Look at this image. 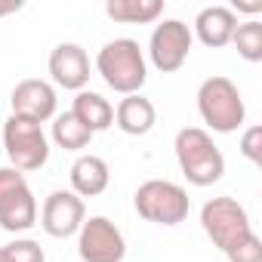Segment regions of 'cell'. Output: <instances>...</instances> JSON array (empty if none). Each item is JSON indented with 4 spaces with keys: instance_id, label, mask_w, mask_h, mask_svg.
<instances>
[{
    "instance_id": "cell-1",
    "label": "cell",
    "mask_w": 262,
    "mask_h": 262,
    "mask_svg": "<svg viewBox=\"0 0 262 262\" xmlns=\"http://www.w3.org/2000/svg\"><path fill=\"white\" fill-rule=\"evenodd\" d=\"M96 71L120 96L139 93L145 86V80H148V65H145L142 47L133 37H114V40H108L99 50V56H96Z\"/></svg>"
},
{
    "instance_id": "cell-2",
    "label": "cell",
    "mask_w": 262,
    "mask_h": 262,
    "mask_svg": "<svg viewBox=\"0 0 262 262\" xmlns=\"http://www.w3.org/2000/svg\"><path fill=\"white\" fill-rule=\"evenodd\" d=\"M173 148H176L179 170H182V176H185L191 185L207 188V185H213V182L222 179V173H225V158H222V151L213 145V136L207 133V129H201V126H185V129H179Z\"/></svg>"
},
{
    "instance_id": "cell-3",
    "label": "cell",
    "mask_w": 262,
    "mask_h": 262,
    "mask_svg": "<svg viewBox=\"0 0 262 262\" xmlns=\"http://www.w3.org/2000/svg\"><path fill=\"white\" fill-rule=\"evenodd\" d=\"M198 111L213 133H234V129L244 126V117H247V105L237 83L222 74H213L201 83Z\"/></svg>"
},
{
    "instance_id": "cell-4",
    "label": "cell",
    "mask_w": 262,
    "mask_h": 262,
    "mask_svg": "<svg viewBox=\"0 0 262 262\" xmlns=\"http://www.w3.org/2000/svg\"><path fill=\"white\" fill-rule=\"evenodd\" d=\"M136 213L155 225H179L185 222L188 210H191V201H188V191L176 182H167V179H148L136 188Z\"/></svg>"
},
{
    "instance_id": "cell-5",
    "label": "cell",
    "mask_w": 262,
    "mask_h": 262,
    "mask_svg": "<svg viewBox=\"0 0 262 262\" xmlns=\"http://www.w3.org/2000/svg\"><path fill=\"white\" fill-rule=\"evenodd\" d=\"M4 148H7L13 170H19V173L40 170L50 161V142H47L43 126L28 117L10 114V120L4 123Z\"/></svg>"
},
{
    "instance_id": "cell-6",
    "label": "cell",
    "mask_w": 262,
    "mask_h": 262,
    "mask_svg": "<svg viewBox=\"0 0 262 262\" xmlns=\"http://www.w3.org/2000/svg\"><path fill=\"white\" fill-rule=\"evenodd\" d=\"M201 228L213 241V247H219L222 253H228L234 244H241L247 234H253L247 210L234 198H228V194L213 198V201L204 204V210H201Z\"/></svg>"
},
{
    "instance_id": "cell-7",
    "label": "cell",
    "mask_w": 262,
    "mask_h": 262,
    "mask_svg": "<svg viewBox=\"0 0 262 262\" xmlns=\"http://www.w3.org/2000/svg\"><path fill=\"white\" fill-rule=\"evenodd\" d=\"M37 222V201L25 182V173L13 167H0V228L28 231Z\"/></svg>"
},
{
    "instance_id": "cell-8",
    "label": "cell",
    "mask_w": 262,
    "mask_h": 262,
    "mask_svg": "<svg viewBox=\"0 0 262 262\" xmlns=\"http://www.w3.org/2000/svg\"><path fill=\"white\" fill-rule=\"evenodd\" d=\"M191 43H194V34L182 19H164L161 25H155L151 40H148L151 65L164 74L179 71L191 53Z\"/></svg>"
},
{
    "instance_id": "cell-9",
    "label": "cell",
    "mask_w": 262,
    "mask_h": 262,
    "mask_svg": "<svg viewBox=\"0 0 262 262\" xmlns=\"http://www.w3.org/2000/svg\"><path fill=\"white\" fill-rule=\"evenodd\" d=\"M77 253L83 262H123L126 241L108 216H90L77 231Z\"/></svg>"
},
{
    "instance_id": "cell-10",
    "label": "cell",
    "mask_w": 262,
    "mask_h": 262,
    "mask_svg": "<svg viewBox=\"0 0 262 262\" xmlns=\"http://www.w3.org/2000/svg\"><path fill=\"white\" fill-rule=\"evenodd\" d=\"M86 219V207H83V198H77L74 191H53L47 201H43V210H40V225L50 237H71L80 231Z\"/></svg>"
},
{
    "instance_id": "cell-11",
    "label": "cell",
    "mask_w": 262,
    "mask_h": 262,
    "mask_svg": "<svg viewBox=\"0 0 262 262\" xmlns=\"http://www.w3.org/2000/svg\"><path fill=\"white\" fill-rule=\"evenodd\" d=\"M10 108L16 117H28L34 123H43L50 117H56V90L47 80L28 77L19 80L10 93Z\"/></svg>"
},
{
    "instance_id": "cell-12",
    "label": "cell",
    "mask_w": 262,
    "mask_h": 262,
    "mask_svg": "<svg viewBox=\"0 0 262 262\" xmlns=\"http://www.w3.org/2000/svg\"><path fill=\"white\" fill-rule=\"evenodd\" d=\"M50 74L62 90H86L90 83V56L80 43H59L50 53Z\"/></svg>"
},
{
    "instance_id": "cell-13",
    "label": "cell",
    "mask_w": 262,
    "mask_h": 262,
    "mask_svg": "<svg viewBox=\"0 0 262 262\" xmlns=\"http://www.w3.org/2000/svg\"><path fill=\"white\" fill-rule=\"evenodd\" d=\"M114 123H117L120 133H126V136H145V133H151L155 123H158V108L142 93L123 96L117 102V108H114Z\"/></svg>"
},
{
    "instance_id": "cell-14",
    "label": "cell",
    "mask_w": 262,
    "mask_h": 262,
    "mask_svg": "<svg viewBox=\"0 0 262 262\" xmlns=\"http://www.w3.org/2000/svg\"><path fill=\"white\" fill-rule=\"evenodd\" d=\"M234 28H237V16L231 13V7H207V10H201L198 19H194V34H198V40H201L204 47H213V50L231 43Z\"/></svg>"
},
{
    "instance_id": "cell-15",
    "label": "cell",
    "mask_w": 262,
    "mask_h": 262,
    "mask_svg": "<svg viewBox=\"0 0 262 262\" xmlns=\"http://www.w3.org/2000/svg\"><path fill=\"white\" fill-rule=\"evenodd\" d=\"M111 170L99 155H80L71 164V191L77 198H96L108 188Z\"/></svg>"
},
{
    "instance_id": "cell-16",
    "label": "cell",
    "mask_w": 262,
    "mask_h": 262,
    "mask_svg": "<svg viewBox=\"0 0 262 262\" xmlns=\"http://www.w3.org/2000/svg\"><path fill=\"white\" fill-rule=\"evenodd\" d=\"M71 114H74V117L90 129L93 136H96V133H102V129H108V126L114 123V105H111L105 96L93 93V90H80V93L74 96Z\"/></svg>"
},
{
    "instance_id": "cell-17",
    "label": "cell",
    "mask_w": 262,
    "mask_h": 262,
    "mask_svg": "<svg viewBox=\"0 0 262 262\" xmlns=\"http://www.w3.org/2000/svg\"><path fill=\"white\" fill-rule=\"evenodd\" d=\"M105 13L108 19L123 25H148L164 13V4L161 0H108Z\"/></svg>"
},
{
    "instance_id": "cell-18",
    "label": "cell",
    "mask_w": 262,
    "mask_h": 262,
    "mask_svg": "<svg viewBox=\"0 0 262 262\" xmlns=\"http://www.w3.org/2000/svg\"><path fill=\"white\" fill-rule=\"evenodd\" d=\"M90 139H93V133H90V129H86L71 111L56 114V120H53V142H56L59 148H65V151H80V148L90 145Z\"/></svg>"
},
{
    "instance_id": "cell-19",
    "label": "cell",
    "mask_w": 262,
    "mask_h": 262,
    "mask_svg": "<svg viewBox=\"0 0 262 262\" xmlns=\"http://www.w3.org/2000/svg\"><path fill=\"white\" fill-rule=\"evenodd\" d=\"M231 43H234V50H237L241 59L262 62V22H256V19L237 22L234 34H231Z\"/></svg>"
},
{
    "instance_id": "cell-20",
    "label": "cell",
    "mask_w": 262,
    "mask_h": 262,
    "mask_svg": "<svg viewBox=\"0 0 262 262\" xmlns=\"http://www.w3.org/2000/svg\"><path fill=\"white\" fill-rule=\"evenodd\" d=\"M4 253L10 262H47L43 247L31 237H16L13 244H4Z\"/></svg>"
},
{
    "instance_id": "cell-21",
    "label": "cell",
    "mask_w": 262,
    "mask_h": 262,
    "mask_svg": "<svg viewBox=\"0 0 262 262\" xmlns=\"http://www.w3.org/2000/svg\"><path fill=\"white\" fill-rule=\"evenodd\" d=\"M225 256H228V262H262V241H259L256 231H253V234H247L241 244H234Z\"/></svg>"
},
{
    "instance_id": "cell-22",
    "label": "cell",
    "mask_w": 262,
    "mask_h": 262,
    "mask_svg": "<svg viewBox=\"0 0 262 262\" xmlns=\"http://www.w3.org/2000/svg\"><path fill=\"white\" fill-rule=\"evenodd\" d=\"M241 155L250 164H262V126H250L241 136Z\"/></svg>"
},
{
    "instance_id": "cell-23",
    "label": "cell",
    "mask_w": 262,
    "mask_h": 262,
    "mask_svg": "<svg viewBox=\"0 0 262 262\" xmlns=\"http://www.w3.org/2000/svg\"><path fill=\"white\" fill-rule=\"evenodd\" d=\"M19 10H22V0H0V19L10 13H19Z\"/></svg>"
},
{
    "instance_id": "cell-24",
    "label": "cell",
    "mask_w": 262,
    "mask_h": 262,
    "mask_svg": "<svg viewBox=\"0 0 262 262\" xmlns=\"http://www.w3.org/2000/svg\"><path fill=\"white\" fill-rule=\"evenodd\" d=\"M231 13H234V16H237V13H250V16H256V13H262V4H234Z\"/></svg>"
},
{
    "instance_id": "cell-25",
    "label": "cell",
    "mask_w": 262,
    "mask_h": 262,
    "mask_svg": "<svg viewBox=\"0 0 262 262\" xmlns=\"http://www.w3.org/2000/svg\"><path fill=\"white\" fill-rule=\"evenodd\" d=\"M0 262H10V259H7V253H4V247H0Z\"/></svg>"
}]
</instances>
